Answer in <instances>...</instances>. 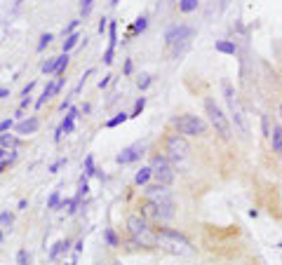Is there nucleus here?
<instances>
[{
	"instance_id": "5",
	"label": "nucleus",
	"mask_w": 282,
	"mask_h": 265,
	"mask_svg": "<svg viewBox=\"0 0 282 265\" xmlns=\"http://www.w3.org/2000/svg\"><path fill=\"white\" fill-rule=\"evenodd\" d=\"M188 155H191V146H188L186 136L172 134L165 138V158H169L172 162H184Z\"/></svg>"
},
{
	"instance_id": "27",
	"label": "nucleus",
	"mask_w": 282,
	"mask_h": 265,
	"mask_svg": "<svg viewBox=\"0 0 282 265\" xmlns=\"http://www.w3.org/2000/svg\"><path fill=\"white\" fill-rule=\"evenodd\" d=\"M217 50L224 54H235V45L228 43V40H221V43H217Z\"/></svg>"
},
{
	"instance_id": "1",
	"label": "nucleus",
	"mask_w": 282,
	"mask_h": 265,
	"mask_svg": "<svg viewBox=\"0 0 282 265\" xmlns=\"http://www.w3.org/2000/svg\"><path fill=\"white\" fill-rule=\"evenodd\" d=\"M127 233H130L132 242L137 246H143V249H155L158 246V233L148 225V221L141 213L127 216Z\"/></svg>"
},
{
	"instance_id": "38",
	"label": "nucleus",
	"mask_w": 282,
	"mask_h": 265,
	"mask_svg": "<svg viewBox=\"0 0 282 265\" xmlns=\"http://www.w3.org/2000/svg\"><path fill=\"white\" fill-rule=\"evenodd\" d=\"M33 87H35V82H28V85L24 87V92H22L24 99H28V96H31V89H33Z\"/></svg>"
},
{
	"instance_id": "14",
	"label": "nucleus",
	"mask_w": 282,
	"mask_h": 265,
	"mask_svg": "<svg viewBox=\"0 0 282 265\" xmlns=\"http://www.w3.org/2000/svg\"><path fill=\"white\" fill-rule=\"evenodd\" d=\"M38 127H40V120H38V117H28V120L19 122V125L14 127V132H17V134H35Z\"/></svg>"
},
{
	"instance_id": "47",
	"label": "nucleus",
	"mask_w": 282,
	"mask_h": 265,
	"mask_svg": "<svg viewBox=\"0 0 282 265\" xmlns=\"http://www.w3.org/2000/svg\"><path fill=\"white\" fill-rule=\"evenodd\" d=\"M280 125H282V104H280Z\"/></svg>"
},
{
	"instance_id": "40",
	"label": "nucleus",
	"mask_w": 282,
	"mask_h": 265,
	"mask_svg": "<svg viewBox=\"0 0 282 265\" xmlns=\"http://www.w3.org/2000/svg\"><path fill=\"white\" fill-rule=\"evenodd\" d=\"M0 223H12V216L10 213H0Z\"/></svg>"
},
{
	"instance_id": "30",
	"label": "nucleus",
	"mask_w": 282,
	"mask_h": 265,
	"mask_svg": "<svg viewBox=\"0 0 282 265\" xmlns=\"http://www.w3.org/2000/svg\"><path fill=\"white\" fill-rule=\"evenodd\" d=\"M59 204H61V197H59V190H55L47 200V209H59Z\"/></svg>"
},
{
	"instance_id": "15",
	"label": "nucleus",
	"mask_w": 282,
	"mask_h": 265,
	"mask_svg": "<svg viewBox=\"0 0 282 265\" xmlns=\"http://www.w3.org/2000/svg\"><path fill=\"white\" fill-rule=\"evenodd\" d=\"M73 127H76V120L66 115V117H64V122H61V127L56 129V134H55V141H56V143H59V141L64 138V134H71V132H73Z\"/></svg>"
},
{
	"instance_id": "16",
	"label": "nucleus",
	"mask_w": 282,
	"mask_h": 265,
	"mask_svg": "<svg viewBox=\"0 0 282 265\" xmlns=\"http://www.w3.org/2000/svg\"><path fill=\"white\" fill-rule=\"evenodd\" d=\"M151 179H153V169H151V167H141V169L137 171V176H134V183H137V186H146Z\"/></svg>"
},
{
	"instance_id": "13",
	"label": "nucleus",
	"mask_w": 282,
	"mask_h": 265,
	"mask_svg": "<svg viewBox=\"0 0 282 265\" xmlns=\"http://www.w3.org/2000/svg\"><path fill=\"white\" fill-rule=\"evenodd\" d=\"M268 141H271L273 153H275V155H280V158H282V125H280V122H278V125H273Z\"/></svg>"
},
{
	"instance_id": "36",
	"label": "nucleus",
	"mask_w": 282,
	"mask_h": 265,
	"mask_svg": "<svg viewBox=\"0 0 282 265\" xmlns=\"http://www.w3.org/2000/svg\"><path fill=\"white\" fill-rule=\"evenodd\" d=\"M66 164V158H61V159H56L55 164H52V167H50V171H52V174H56V171L61 169V167H64Z\"/></svg>"
},
{
	"instance_id": "18",
	"label": "nucleus",
	"mask_w": 282,
	"mask_h": 265,
	"mask_svg": "<svg viewBox=\"0 0 282 265\" xmlns=\"http://www.w3.org/2000/svg\"><path fill=\"white\" fill-rule=\"evenodd\" d=\"M19 146V138L14 136V134H0V148H17Z\"/></svg>"
},
{
	"instance_id": "31",
	"label": "nucleus",
	"mask_w": 282,
	"mask_h": 265,
	"mask_svg": "<svg viewBox=\"0 0 282 265\" xmlns=\"http://www.w3.org/2000/svg\"><path fill=\"white\" fill-rule=\"evenodd\" d=\"M68 66V54H59V68H56V75H61Z\"/></svg>"
},
{
	"instance_id": "19",
	"label": "nucleus",
	"mask_w": 282,
	"mask_h": 265,
	"mask_svg": "<svg viewBox=\"0 0 282 265\" xmlns=\"http://www.w3.org/2000/svg\"><path fill=\"white\" fill-rule=\"evenodd\" d=\"M127 120H130V113H118V115H113L106 122V127L113 129V127H118V125H122V122H127Z\"/></svg>"
},
{
	"instance_id": "7",
	"label": "nucleus",
	"mask_w": 282,
	"mask_h": 265,
	"mask_svg": "<svg viewBox=\"0 0 282 265\" xmlns=\"http://www.w3.org/2000/svg\"><path fill=\"white\" fill-rule=\"evenodd\" d=\"M224 94H226V104L230 108V115L235 120V127L242 132V134H247V120H245V113H242V106H240L238 101V94H235V89L230 87V82H224Z\"/></svg>"
},
{
	"instance_id": "45",
	"label": "nucleus",
	"mask_w": 282,
	"mask_h": 265,
	"mask_svg": "<svg viewBox=\"0 0 282 265\" xmlns=\"http://www.w3.org/2000/svg\"><path fill=\"white\" fill-rule=\"evenodd\" d=\"M26 207H28V202H26V200H19V209H22V212L26 209Z\"/></svg>"
},
{
	"instance_id": "43",
	"label": "nucleus",
	"mask_w": 282,
	"mask_h": 265,
	"mask_svg": "<svg viewBox=\"0 0 282 265\" xmlns=\"http://www.w3.org/2000/svg\"><path fill=\"white\" fill-rule=\"evenodd\" d=\"M7 155H10L7 148H0V162H2V159H7Z\"/></svg>"
},
{
	"instance_id": "50",
	"label": "nucleus",
	"mask_w": 282,
	"mask_h": 265,
	"mask_svg": "<svg viewBox=\"0 0 282 265\" xmlns=\"http://www.w3.org/2000/svg\"><path fill=\"white\" fill-rule=\"evenodd\" d=\"M64 265H66V263H64Z\"/></svg>"
},
{
	"instance_id": "20",
	"label": "nucleus",
	"mask_w": 282,
	"mask_h": 265,
	"mask_svg": "<svg viewBox=\"0 0 282 265\" xmlns=\"http://www.w3.org/2000/svg\"><path fill=\"white\" fill-rule=\"evenodd\" d=\"M78 40H80V33H71V35H68V38L64 40V54L71 52V50H73V47L78 45Z\"/></svg>"
},
{
	"instance_id": "35",
	"label": "nucleus",
	"mask_w": 282,
	"mask_h": 265,
	"mask_svg": "<svg viewBox=\"0 0 282 265\" xmlns=\"http://www.w3.org/2000/svg\"><path fill=\"white\" fill-rule=\"evenodd\" d=\"M87 190H89V186H87V179H83V181H80V188H78V197L87 195Z\"/></svg>"
},
{
	"instance_id": "23",
	"label": "nucleus",
	"mask_w": 282,
	"mask_h": 265,
	"mask_svg": "<svg viewBox=\"0 0 282 265\" xmlns=\"http://www.w3.org/2000/svg\"><path fill=\"white\" fill-rule=\"evenodd\" d=\"M146 26H148V19H146V17H139L137 22L132 24V28H130V35H132V33H141V31H146Z\"/></svg>"
},
{
	"instance_id": "10",
	"label": "nucleus",
	"mask_w": 282,
	"mask_h": 265,
	"mask_svg": "<svg viewBox=\"0 0 282 265\" xmlns=\"http://www.w3.org/2000/svg\"><path fill=\"white\" fill-rule=\"evenodd\" d=\"M115 45H118V24L111 22L109 24V47H106V54H104V64H111V61H113Z\"/></svg>"
},
{
	"instance_id": "11",
	"label": "nucleus",
	"mask_w": 282,
	"mask_h": 265,
	"mask_svg": "<svg viewBox=\"0 0 282 265\" xmlns=\"http://www.w3.org/2000/svg\"><path fill=\"white\" fill-rule=\"evenodd\" d=\"M141 209V216L143 218H155V221H160V212H158V202L151 200V197H146V200L139 204Z\"/></svg>"
},
{
	"instance_id": "48",
	"label": "nucleus",
	"mask_w": 282,
	"mask_h": 265,
	"mask_svg": "<svg viewBox=\"0 0 282 265\" xmlns=\"http://www.w3.org/2000/svg\"><path fill=\"white\" fill-rule=\"evenodd\" d=\"M118 2H120V0H111V5H118Z\"/></svg>"
},
{
	"instance_id": "46",
	"label": "nucleus",
	"mask_w": 282,
	"mask_h": 265,
	"mask_svg": "<svg viewBox=\"0 0 282 265\" xmlns=\"http://www.w3.org/2000/svg\"><path fill=\"white\" fill-rule=\"evenodd\" d=\"M80 251H83V242L76 244V256H80Z\"/></svg>"
},
{
	"instance_id": "42",
	"label": "nucleus",
	"mask_w": 282,
	"mask_h": 265,
	"mask_svg": "<svg viewBox=\"0 0 282 265\" xmlns=\"http://www.w3.org/2000/svg\"><path fill=\"white\" fill-rule=\"evenodd\" d=\"M106 22H109V19H101V24H99V33H104V31H106V26H109Z\"/></svg>"
},
{
	"instance_id": "21",
	"label": "nucleus",
	"mask_w": 282,
	"mask_h": 265,
	"mask_svg": "<svg viewBox=\"0 0 282 265\" xmlns=\"http://www.w3.org/2000/svg\"><path fill=\"white\" fill-rule=\"evenodd\" d=\"M146 108V96H139L137 101H134V108H132V113H130V117H139L141 115V110Z\"/></svg>"
},
{
	"instance_id": "25",
	"label": "nucleus",
	"mask_w": 282,
	"mask_h": 265,
	"mask_svg": "<svg viewBox=\"0 0 282 265\" xmlns=\"http://www.w3.org/2000/svg\"><path fill=\"white\" fill-rule=\"evenodd\" d=\"M78 204H80V197H78V195H76V197H71V200H66L64 204H61V207H64V209H66V212H68V213H76V212H78Z\"/></svg>"
},
{
	"instance_id": "32",
	"label": "nucleus",
	"mask_w": 282,
	"mask_h": 265,
	"mask_svg": "<svg viewBox=\"0 0 282 265\" xmlns=\"http://www.w3.org/2000/svg\"><path fill=\"white\" fill-rule=\"evenodd\" d=\"M17 263L19 265H31V258H28V254H26V249H22V251L17 254Z\"/></svg>"
},
{
	"instance_id": "22",
	"label": "nucleus",
	"mask_w": 282,
	"mask_h": 265,
	"mask_svg": "<svg viewBox=\"0 0 282 265\" xmlns=\"http://www.w3.org/2000/svg\"><path fill=\"white\" fill-rule=\"evenodd\" d=\"M197 2H200V0H181V2H179V10L184 12V14H188V12L197 10Z\"/></svg>"
},
{
	"instance_id": "12",
	"label": "nucleus",
	"mask_w": 282,
	"mask_h": 265,
	"mask_svg": "<svg viewBox=\"0 0 282 265\" xmlns=\"http://www.w3.org/2000/svg\"><path fill=\"white\" fill-rule=\"evenodd\" d=\"M61 82L56 80V82H47V87L43 89V94H40V99L35 101V108H43L45 101H50V99H55V94H59V89H61Z\"/></svg>"
},
{
	"instance_id": "44",
	"label": "nucleus",
	"mask_w": 282,
	"mask_h": 265,
	"mask_svg": "<svg viewBox=\"0 0 282 265\" xmlns=\"http://www.w3.org/2000/svg\"><path fill=\"white\" fill-rule=\"evenodd\" d=\"M5 96H10V89H5V87H0V99H5Z\"/></svg>"
},
{
	"instance_id": "2",
	"label": "nucleus",
	"mask_w": 282,
	"mask_h": 265,
	"mask_svg": "<svg viewBox=\"0 0 282 265\" xmlns=\"http://www.w3.org/2000/svg\"><path fill=\"white\" fill-rule=\"evenodd\" d=\"M158 246H163L165 251H169L174 256H191L196 254V246L186 239L179 230H172V228H158Z\"/></svg>"
},
{
	"instance_id": "3",
	"label": "nucleus",
	"mask_w": 282,
	"mask_h": 265,
	"mask_svg": "<svg viewBox=\"0 0 282 265\" xmlns=\"http://www.w3.org/2000/svg\"><path fill=\"white\" fill-rule=\"evenodd\" d=\"M205 113H207V117H209V125L214 127V132H217L224 141H228V138L233 136V129H230L228 117L224 115V110L217 106V101H214L212 96H207L205 99Z\"/></svg>"
},
{
	"instance_id": "28",
	"label": "nucleus",
	"mask_w": 282,
	"mask_h": 265,
	"mask_svg": "<svg viewBox=\"0 0 282 265\" xmlns=\"http://www.w3.org/2000/svg\"><path fill=\"white\" fill-rule=\"evenodd\" d=\"M83 167H85V176H94V174H97V169H94V158H92V155L85 158V164H83Z\"/></svg>"
},
{
	"instance_id": "17",
	"label": "nucleus",
	"mask_w": 282,
	"mask_h": 265,
	"mask_svg": "<svg viewBox=\"0 0 282 265\" xmlns=\"http://www.w3.org/2000/svg\"><path fill=\"white\" fill-rule=\"evenodd\" d=\"M66 249H68V242H66V239H59V242L56 244H52V249H50V261H56V258H59V254H64Z\"/></svg>"
},
{
	"instance_id": "39",
	"label": "nucleus",
	"mask_w": 282,
	"mask_h": 265,
	"mask_svg": "<svg viewBox=\"0 0 282 265\" xmlns=\"http://www.w3.org/2000/svg\"><path fill=\"white\" fill-rule=\"evenodd\" d=\"M109 82H111V75H106L104 80H99V89H104V87H109Z\"/></svg>"
},
{
	"instance_id": "4",
	"label": "nucleus",
	"mask_w": 282,
	"mask_h": 265,
	"mask_svg": "<svg viewBox=\"0 0 282 265\" xmlns=\"http://www.w3.org/2000/svg\"><path fill=\"white\" fill-rule=\"evenodd\" d=\"M176 134L181 136H205L207 134V122L197 115H179L174 120Z\"/></svg>"
},
{
	"instance_id": "26",
	"label": "nucleus",
	"mask_w": 282,
	"mask_h": 265,
	"mask_svg": "<svg viewBox=\"0 0 282 265\" xmlns=\"http://www.w3.org/2000/svg\"><path fill=\"white\" fill-rule=\"evenodd\" d=\"M56 68H59V56L50 59V61H45V64H43V73H56Z\"/></svg>"
},
{
	"instance_id": "29",
	"label": "nucleus",
	"mask_w": 282,
	"mask_h": 265,
	"mask_svg": "<svg viewBox=\"0 0 282 265\" xmlns=\"http://www.w3.org/2000/svg\"><path fill=\"white\" fill-rule=\"evenodd\" d=\"M52 40H55V35H52V33H43V35H40V40H38V52H43V50L52 43Z\"/></svg>"
},
{
	"instance_id": "33",
	"label": "nucleus",
	"mask_w": 282,
	"mask_h": 265,
	"mask_svg": "<svg viewBox=\"0 0 282 265\" xmlns=\"http://www.w3.org/2000/svg\"><path fill=\"white\" fill-rule=\"evenodd\" d=\"M17 125H14V120H2L0 122V134H5V132H10V129H14Z\"/></svg>"
},
{
	"instance_id": "49",
	"label": "nucleus",
	"mask_w": 282,
	"mask_h": 265,
	"mask_svg": "<svg viewBox=\"0 0 282 265\" xmlns=\"http://www.w3.org/2000/svg\"><path fill=\"white\" fill-rule=\"evenodd\" d=\"M113 265H122V263H113Z\"/></svg>"
},
{
	"instance_id": "8",
	"label": "nucleus",
	"mask_w": 282,
	"mask_h": 265,
	"mask_svg": "<svg viewBox=\"0 0 282 265\" xmlns=\"http://www.w3.org/2000/svg\"><path fill=\"white\" fill-rule=\"evenodd\" d=\"M191 35H193V28H191V26H184V24H176V26H172L169 31L165 33V43L169 45V47H174V45L186 43V40H188Z\"/></svg>"
},
{
	"instance_id": "37",
	"label": "nucleus",
	"mask_w": 282,
	"mask_h": 265,
	"mask_svg": "<svg viewBox=\"0 0 282 265\" xmlns=\"http://www.w3.org/2000/svg\"><path fill=\"white\" fill-rule=\"evenodd\" d=\"M148 85H151V75H141L139 78V89H146Z\"/></svg>"
},
{
	"instance_id": "9",
	"label": "nucleus",
	"mask_w": 282,
	"mask_h": 265,
	"mask_svg": "<svg viewBox=\"0 0 282 265\" xmlns=\"http://www.w3.org/2000/svg\"><path fill=\"white\" fill-rule=\"evenodd\" d=\"M141 155H143V146H141V143H134V146H127V148L120 150L115 162H118V164H130L134 159H139Z\"/></svg>"
},
{
	"instance_id": "41",
	"label": "nucleus",
	"mask_w": 282,
	"mask_h": 265,
	"mask_svg": "<svg viewBox=\"0 0 282 265\" xmlns=\"http://www.w3.org/2000/svg\"><path fill=\"white\" fill-rule=\"evenodd\" d=\"M132 68H134V66H132V61L127 59V61H125V75H130V73H132Z\"/></svg>"
},
{
	"instance_id": "24",
	"label": "nucleus",
	"mask_w": 282,
	"mask_h": 265,
	"mask_svg": "<svg viewBox=\"0 0 282 265\" xmlns=\"http://www.w3.org/2000/svg\"><path fill=\"white\" fill-rule=\"evenodd\" d=\"M104 239H106V244H109V246H120V239H118V235L113 233L111 228H106V230H104Z\"/></svg>"
},
{
	"instance_id": "34",
	"label": "nucleus",
	"mask_w": 282,
	"mask_h": 265,
	"mask_svg": "<svg viewBox=\"0 0 282 265\" xmlns=\"http://www.w3.org/2000/svg\"><path fill=\"white\" fill-rule=\"evenodd\" d=\"M92 2H94V0H80V10H83V14H89V10H92Z\"/></svg>"
},
{
	"instance_id": "6",
	"label": "nucleus",
	"mask_w": 282,
	"mask_h": 265,
	"mask_svg": "<svg viewBox=\"0 0 282 265\" xmlns=\"http://www.w3.org/2000/svg\"><path fill=\"white\" fill-rule=\"evenodd\" d=\"M151 169H153V179L158 181L160 186H169V183L176 179L172 159L165 158V155H155V158L151 159Z\"/></svg>"
}]
</instances>
